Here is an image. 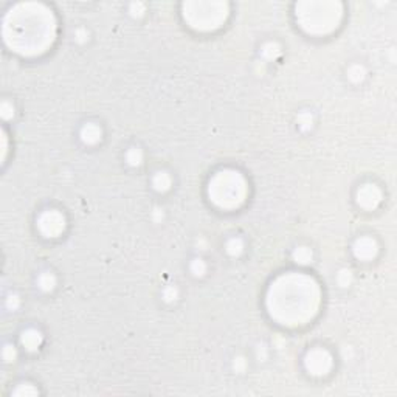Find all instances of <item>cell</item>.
Masks as SVG:
<instances>
[{
    "mask_svg": "<svg viewBox=\"0 0 397 397\" xmlns=\"http://www.w3.org/2000/svg\"><path fill=\"white\" fill-rule=\"evenodd\" d=\"M321 287L318 281L303 272H287L276 276L266 293L269 317L284 327L309 324L321 307Z\"/></svg>",
    "mask_w": 397,
    "mask_h": 397,
    "instance_id": "6da1fadb",
    "label": "cell"
},
{
    "mask_svg": "<svg viewBox=\"0 0 397 397\" xmlns=\"http://www.w3.org/2000/svg\"><path fill=\"white\" fill-rule=\"evenodd\" d=\"M56 36V16L43 4H17L4 17V42L19 56L37 58L45 55L53 47Z\"/></svg>",
    "mask_w": 397,
    "mask_h": 397,
    "instance_id": "7a4b0ae2",
    "label": "cell"
},
{
    "mask_svg": "<svg viewBox=\"0 0 397 397\" xmlns=\"http://www.w3.org/2000/svg\"><path fill=\"white\" fill-rule=\"evenodd\" d=\"M296 24L311 36L332 34L343 20L340 2H300L295 5Z\"/></svg>",
    "mask_w": 397,
    "mask_h": 397,
    "instance_id": "3957f363",
    "label": "cell"
},
{
    "mask_svg": "<svg viewBox=\"0 0 397 397\" xmlns=\"http://www.w3.org/2000/svg\"><path fill=\"white\" fill-rule=\"evenodd\" d=\"M207 194L210 202L222 210L233 211L240 208L248 197V183L236 169H220L208 182Z\"/></svg>",
    "mask_w": 397,
    "mask_h": 397,
    "instance_id": "277c9868",
    "label": "cell"
},
{
    "mask_svg": "<svg viewBox=\"0 0 397 397\" xmlns=\"http://www.w3.org/2000/svg\"><path fill=\"white\" fill-rule=\"evenodd\" d=\"M182 16L189 28L210 33L219 30L227 22L230 8L225 2H185L182 5Z\"/></svg>",
    "mask_w": 397,
    "mask_h": 397,
    "instance_id": "5b68a950",
    "label": "cell"
},
{
    "mask_svg": "<svg viewBox=\"0 0 397 397\" xmlns=\"http://www.w3.org/2000/svg\"><path fill=\"white\" fill-rule=\"evenodd\" d=\"M65 227H67L65 216L58 210H47L40 213V216L37 217L39 233L50 239L61 236L65 231Z\"/></svg>",
    "mask_w": 397,
    "mask_h": 397,
    "instance_id": "8992f818",
    "label": "cell"
},
{
    "mask_svg": "<svg viewBox=\"0 0 397 397\" xmlns=\"http://www.w3.org/2000/svg\"><path fill=\"white\" fill-rule=\"evenodd\" d=\"M334 366V359L329 351L323 347H314L307 351L304 357V368L306 371L314 377H323L326 376Z\"/></svg>",
    "mask_w": 397,
    "mask_h": 397,
    "instance_id": "52a82bcc",
    "label": "cell"
},
{
    "mask_svg": "<svg viewBox=\"0 0 397 397\" xmlns=\"http://www.w3.org/2000/svg\"><path fill=\"white\" fill-rule=\"evenodd\" d=\"M382 189L374 183H365L357 189V205L363 210H376L382 204Z\"/></svg>",
    "mask_w": 397,
    "mask_h": 397,
    "instance_id": "ba28073f",
    "label": "cell"
},
{
    "mask_svg": "<svg viewBox=\"0 0 397 397\" xmlns=\"http://www.w3.org/2000/svg\"><path fill=\"white\" fill-rule=\"evenodd\" d=\"M352 253L360 261H372L379 253V245L371 236H362L354 242Z\"/></svg>",
    "mask_w": 397,
    "mask_h": 397,
    "instance_id": "9c48e42d",
    "label": "cell"
},
{
    "mask_svg": "<svg viewBox=\"0 0 397 397\" xmlns=\"http://www.w3.org/2000/svg\"><path fill=\"white\" fill-rule=\"evenodd\" d=\"M20 343L27 351L33 352V351H37L40 344L43 343V335L37 329H27L20 335Z\"/></svg>",
    "mask_w": 397,
    "mask_h": 397,
    "instance_id": "30bf717a",
    "label": "cell"
},
{
    "mask_svg": "<svg viewBox=\"0 0 397 397\" xmlns=\"http://www.w3.org/2000/svg\"><path fill=\"white\" fill-rule=\"evenodd\" d=\"M79 137L85 144H96L103 138V130L95 123H87V124L82 126V129L79 132Z\"/></svg>",
    "mask_w": 397,
    "mask_h": 397,
    "instance_id": "8fae6325",
    "label": "cell"
},
{
    "mask_svg": "<svg viewBox=\"0 0 397 397\" xmlns=\"http://www.w3.org/2000/svg\"><path fill=\"white\" fill-rule=\"evenodd\" d=\"M171 185H172V179H171V175H169L166 171H159V172H156V175L152 177V186H154V189L159 191V192H166V191H169Z\"/></svg>",
    "mask_w": 397,
    "mask_h": 397,
    "instance_id": "7c38bea8",
    "label": "cell"
},
{
    "mask_svg": "<svg viewBox=\"0 0 397 397\" xmlns=\"http://www.w3.org/2000/svg\"><path fill=\"white\" fill-rule=\"evenodd\" d=\"M292 256H293V261L296 264H301V266H306V264L312 262V258H314L312 250L309 247H304V245L296 247L293 250V253H292Z\"/></svg>",
    "mask_w": 397,
    "mask_h": 397,
    "instance_id": "4fadbf2b",
    "label": "cell"
},
{
    "mask_svg": "<svg viewBox=\"0 0 397 397\" xmlns=\"http://www.w3.org/2000/svg\"><path fill=\"white\" fill-rule=\"evenodd\" d=\"M37 285H39V289H42L43 292L53 290L55 285H56V278H55V275L50 273V272L42 273V275L37 278Z\"/></svg>",
    "mask_w": 397,
    "mask_h": 397,
    "instance_id": "5bb4252c",
    "label": "cell"
},
{
    "mask_svg": "<svg viewBox=\"0 0 397 397\" xmlns=\"http://www.w3.org/2000/svg\"><path fill=\"white\" fill-rule=\"evenodd\" d=\"M13 394L14 395H19V397H30V395H37L39 394V389L34 386V385H31V383H20V385H17V388L13 391Z\"/></svg>",
    "mask_w": 397,
    "mask_h": 397,
    "instance_id": "9a60e30c",
    "label": "cell"
},
{
    "mask_svg": "<svg viewBox=\"0 0 397 397\" xmlns=\"http://www.w3.org/2000/svg\"><path fill=\"white\" fill-rule=\"evenodd\" d=\"M225 250H227V253L231 255V256H239V255L244 252V244H242V240H240L239 237H233V239H230V240L227 242Z\"/></svg>",
    "mask_w": 397,
    "mask_h": 397,
    "instance_id": "2e32d148",
    "label": "cell"
},
{
    "mask_svg": "<svg viewBox=\"0 0 397 397\" xmlns=\"http://www.w3.org/2000/svg\"><path fill=\"white\" fill-rule=\"evenodd\" d=\"M126 162L130 166H138L143 162V152L140 147H130L126 152Z\"/></svg>",
    "mask_w": 397,
    "mask_h": 397,
    "instance_id": "e0dca14e",
    "label": "cell"
},
{
    "mask_svg": "<svg viewBox=\"0 0 397 397\" xmlns=\"http://www.w3.org/2000/svg\"><path fill=\"white\" fill-rule=\"evenodd\" d=\"M261 53H262V56H264L266 59L272 61V59H276V58H278V55L281 53V48H279L278 43L269 42V43L264 45V48H262Z\"/></svg>",
    "mask_w": 397,
    "mask_h": 397,
    "instance_id": "ac0fdd59",
    "label": "cell"
},
{
    "mask_svg": "<svg viewBox=\"0 0 397 397\" xmlns=\"http://www.w3.org/2000/svg\"><path fill=\"white\" fill-rule=\"evenodd\" d=\"M365 75H366V72H365V69L362 67V65H352L349 70H347V78H349L352 82H360V81H363L365 79Z\"/></svg>",
    "mask_w": 397,
    "mask_h": 397,
    "instance_id": "d6986e66",
    "label": "cell"
},
{
    "mask_svg": "<svg viewBox=\"0 0 397 397\" xmlns=\"http://www.w3.org/2000/svg\"><path fill=\"white\" fill-rule=\"evenodd\" d=\"M337 279H338L340 285H343V287L349 285V284H351V281H352V273H351V270H347V269L340 270V273H338Z\"/></svg>",
    "mask_w": 397,
    "mask_h": 397,
    "instance_id": "ffe728a7",
    "label": "cell"
},
{
    "mask_svg": "<svg viewBox=\"0 0 397 397\" xmlns=\"http://www.w3.org/2000/svg\"><path fill=\"white\" fill-rule=\"evenodd\" d=\"M207 270V266L202 259H194L192 264H191V272L195 275V276H202Z\"/></svg>",
    "mask_w": 397,
    "mask_h": 397,
    "instance_id": "44dd1931",
    "label": "cell"
},
{
    "mask_svg": "<svg viewBox=\"0 0 397 397\" xmlns=\"http://www.w3.org/2000/svg\"><path fill=\"white\" fill-rule=\"evenodd\" d=\"M0 111H2V118H4V120H10V118L14 117V107H13V104L8 103V101H4V103H2V107H0Z\"/></svg>",
    "mask_w": 397,
    "mask_h": 397,
    "instance_id": "7402d4cb",
    "label": "cell"
},
{
    "mask_svg": "<svg viewBox=\"0 0 397 397\" xmlns=\"http://www.w3.org/2000/svg\"><path fill=\"white\" fill-rule=\"evenodd\" d=\"M4 359H5L7 362H14V359H16V349H14V346L7 344V346L4 347Z\"/></svg>",
    "mask_w": 397,
    "mask_h": 397,
    "instance_id": "603a6c76",
    "label": "cell"
},
{
    "mask_svg": "<svg viewBox=\"0 0 397 397\" xmlns=\"http://www.w3.org/2000/svg\"><path fill=\"white\" fill-rule=\"evenodd\" d=\"M163 298L166 301H174L175 298H177V289H174V287H168V289H165V292H163Z\"/></svg>",
    "mask_w": 397,
    "mask_h": 397,
    "instance_id": "cb8c5ba5",
    "label": "cell"
}]
</instances>
